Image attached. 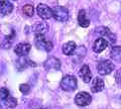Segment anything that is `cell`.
<instances>
[{
  "instance_id": "obj_12",
  "label": "cell",
  "mask_w": 121,
  "mask_h": 109,
  "mask_svg": "<svg viewBox=\"0 0 121 109\" xmlns=\"http://www.w3.org/2000/svg\"><path fill=\"white\" fill-rule=\"evenodd\" d=\"M79 75L81 76V78L83 79V81H84L85 83H89L91 81V79H92V73H91V71H90V68L87 65H84L81 68Z\"/></svg>"
},
{
  "instance_id": "obj_20",
  "label": "cell",
  "mask_w": 121,
  "mask_h": 109,
  "mask_svg": "<svg viewBox=\"0 0 121 109\" xmlns=\"http://www.w3.org/2000/svg\"><path fill=\"white\" fill-rule=\"evenodd\" d=\"M9 97V91L6 88H0V100H6Z\"/></svg>"
},
{
  "instance_id": "obj_13",
  "label": "cell",
  "mask_w": 121,
  "mask_h": 109,
  "mask_svg": "<svg viewBox=\"0 0 121 109\" xmlns=\"http://www.w3.org/2000/svg\"><path fill=\"white\" fill-rule=\"evenodd\" d=\"M78 22H79V24H80V26H82V27H88V26L90 25V20H89V18L87 17V14H86L85 10L79 11Z\"/></svg>"
},
{
  "instance_id": "obj_6",
  "label": "cell",
  "mask_w": 121,
  "mask_h": 109,
  "mask_svg": "<svg viewBox=\"0 0 121 109\" xmlns=\"http://www.w3.org/2000/svg\"><path fill=\"white\" fill-rule=\"evenodd\" d=\"M36 11H37V14H39L43 19H50L51 17H52V9L50 8L48 5L43 4V3L39 4V6H37V8H36Z\"/></svg>"
},
{
  "instance_id": "obj_16",
  "label": "cell",
  "mask_w": 121,
  "mask_h": 109,
  "mask_svg": "<svg viewBox=\"0 0 121 109\" xmlns=\"http://www.w3.org/2000/svg\"><path fill=\"white\" fill-rule=\"evenodd\" d=\"M33 32L36 35H43V33L48 31V25L44 22H36V23L32 26Z\"/></svg>"
},
{
  "instance_id": "obj_2",
  "label": "cell",
  "mask_w": 121,
  "mask_h": 109,
  "mask_svg": "<svg viewBox=\"0 0 121 109\" xmlns=\"http://www.w3.org/2000/svg\"><path fill=\"white\" fill-rule=\"evenodd\" d=\"M52 9V17L56 21L65 22L69 18V11L64 6H55Z\"/></svg>"
},
{
  "instance_id": "obj_14",
  "label": "cell",
  "mask_w": 121,
  "mask_h": 109,
  "mask_svg": "<svg viewBox=\"0 0 121 109\" xmlns=\"http://www.w3.org/2000/svg\"><path fill=\"white\" fill-rule=\"evenodd\" d=\"M103 89H104V81L102 80L101 78H96L95 80L93 81L92 87H91V90H92V92L97 93V92L102 91Z\"/></svg>"
},
{
  "instance_id": "obj_23",
  "label": "cell",
  "mask_w": 121,
  "mask_h": 109,
  "mask_svg": "<svg viewBox=\"0 0 121 109\" xmlns=\"http://www.w3.org/2000/svg\"><path fill=\"white\" fill-rule=\"evenodd\" d=\"M8 1H9V0H8ZM13 1H15V0H13Z\"/></svg>"
},
{
  "instance_id": "obj_1",
  "label": "cell",
  "mask_w": 121,
  "mask_h": 109,
  "mask_svg": "<svg viewBox=\"0 0 121 109\" xmlns=\"http://www.w3.org/2000/svg\"><path fill=\"white\" fill-rule=\"evenodd\" d=\"M60 88H62L64 91L67 92H72L75 91L77 89V79L74 76H71V75H68L63 78V80L60 81Z\"/></svg>"
},
{
  "instance_id": "obj_5",
  "label": "cell",
  "mask_w": 121,
  "mask_h": 109,
  "mask_svg": "<svg viewBox=\"0 0 121 109\" xmlns=\"http://www.w3.org/2000/svg\"><path fill=\"white\" fill-rule=\"evenodd\" d=\"M92 101V97L87 92H80L75 97V103L78 106H87Z\"/></svg>"
},
{
  "instance_id": "obj_15",
  "label": "cell",
  "mask_w": 121,
  "mask_h": 109,
  "mask_svg": "<svg viewBox=\"0 0 121 109\" xmlns=\"http://www.w3.org/2000/svg\"><path fill=\"white\" fill-rule=\"evenodd\" d=\"M76 51V44L74 42H68L63 46V52L67 56L73 55Z\"/></svg>"
},
{
  "instance_id": "obj_10",
  "label": "cell",
  "mask_w": 121,
  "mask_h": 109,
  "mask_svg": "<svg viewBox=\"0 0 121 109\" xmlns=\"http://www.w3.org/2000/svg\"><path fill=\"white\" fill-rule=\"evenodd\" d=\"M12 10H13V5L8 0H2V1H0V13L1 14L8 15V14L12 12Z\"/></svg>"
},
{
  "instance_id": "obj_8",
  "label": "cell",
  "mask_w": 121,
  "mask_h": 109,
  "mask_svg": "<svg viewBox=\"0 0 121 109\" xmlns=\"http://www.w3.org/2000/svg\"><path fill=\"white\" fill-rule=\"evenodd\" d=\"M44 68L47 71H51V70H55L58 71L60 68V62L59 59L56 58H50L48 60H47L44 63Z\"/></svg>"
},
{
  "instance_id": "obj_17",
  "label": "cell",
  "mask_w": 121,
  "mask_h": 109,
  "mask_svg": "<svg viewBox=\"0 0 121 109\" xmlns=\"http://www.w3.org/2000/svg\"><path fill=\"white\" fill-rule=\"evenodd\" d=\"M111 58L116 62H121V47H112L110 52Z\"/></svg>"
},
{
  "instance_id": "obj_18",
  "label": "cell",
  "mask_w": 121,
  "mask_h": 109,
  "mask_svg": "<svg viewBox=\"0 0 121 109\" xmlns=\"http://www.w3.org/2000/svg\"><path fill=\"white\" fill-rule=\"evenodd\" d=\"M22 11H23V13L25 15L27 16H32L33 15V12H35V8H33L32 5L30 4H26L23 6V8H22Z\"/></svg>"
},
{
  "instance_id": "obj_4",
  "label": "cell",
  "mask_w": 121,
  "mask_h": 109,
  "mask_svg": "<svg viewBox=\"0 0 121 109\" xmlns=\"http://www.w3.org/2000/svg\"><path fill=\"white\" fill-rule=\"evenodd\" d=\"M113 69H114V65L108 60H104V61H101L99 64L97 65V70L98 73L102 76H105V75L110 74Z\"/></svg>"
},
{
  "instance_id": "obj_11",
  "label": "cell",
  "mask_w": 121,
  "mask_h": 109,
  "mask_svg": "<svg viewBox=\"0 0 121 109\" xmlns=\"http://www.w3.org/2000/svg\"><path fill=\"white\" fill-rule=\"evenodd\" d=\"M107 47H108V42L105 39H103V37H100V39H97L95 40L93 46V50L95 52H101Z\"/></svg>"
},
{
  "instance_id": "obj_21",
  "label": "cell",
  "mask_w": 121,
  "mask_h": 109,
  "mask_svg": "<svg viewBox=\"0 0 121 109\" xmlns=\"http://www.w3.org/2000/svg\"><path fill=\"white\" fill-rule=\"evenodd\" d=\"M19 90H20L21 93L27 94V93L29 92V90H30V87H29L27 84H21V85L19 86Z\"/></svg>"
},
{
  "instance_id": "obj_19",
  "label": "cell",
  "mask_w": 121,
  "mask_h": 109,
  "mask_svg": "<svg viewBox=\"0 0 121 109\" xmlns=\"http://www.w3.org/2000/svg\"><path fill=\"white\" fill-rule=\"evenodd\" d=\"M16 104H17V100L13 98V97H8L6 100H5V105H6V107H8V108H13L16 106Z\"/></svg>"
},
{
  "instance_id": "obj_9",
  "label": "cell",
  "mask_w": 121,
  "mask_h": 109,
  "mask_svg": "<svg viewBox=\"0 0 121 109\" xmlns=\"http://www.w3.org/2000/svg\"><path fill=\"white\" fill-rule=\"evenodd\" d=\"M98 32L101 33V35L104 36L103 39H105L108 43H110V44H114L115 43V40H116L115 39V35H113L110 31H109L108 27H104V26L99 27L98 28Z\"/></svg>"
},
{
  "instance_id": "obj_7",
  "label": "cell",
  "mask_w": 121,
  "mask_h": 109,
  "mask_svg": "<svg viewBox=\"0 0 121 109\" xmlns=\"http://www.w3.org/2000/svg\"><path fill=\"white\" fill-rule=\"evenodd\" d=\"M30 44H26V43H20L18 44L14 48L15 54L19 57H25V56L28 55V52H30Z\"/></svg>"
},
{
  "instance_id": "obj_3",
  "label": "cell",
  "mask_w": 121,
  "mask_h": 109,
  "mask_svg": "<svg viewBox=\"0 0 121 109\" xmlns=\"http://www.w3.org/2000/svg\"><path fill=\"white\" fill-rule=\"evenodd\" d=\"M35 44L39 50L44 51V52H51L52 50V47H54L52 42L48 40L43 36V35H36L35 39Z\"/></svg>"
},
{
  "instance_id": "obj_22",
  "label": "cell",
  "mask_w": 121,
  "mask_h": 109,
  "mask_svg": "<svg viewBox=\"0 0 121 109\" xmlns=\"http://www.w3.org/2000/svg\"><path fill=\"white\" fill-rule=\"evenodd\" d=\"M115 80L119 85H121V69L117 70L115 73Z\"/></svg>"
}]
</instances>
